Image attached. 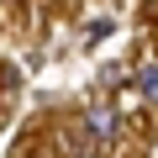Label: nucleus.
<instances>
[{
  "instance_id": "nucleus-1",
  "label": "nucleus",
  "mask_w": 158,
  "mask_h": 158,
  "mask_svg": "<svg viewBox=\"0 0 158 158\" xmlns=\"http://www.w3.org/2000/svg\"><path fill=\"white\" fill-rule=\"evenodd\" d=\"M116 132H121V116H116V106H90L85 111V137H90V148H111L116 142Z\"/></svg>"
},
{
  "instance_id": "nucleus-2",
  "label": "nucleus",
  "mask_w": 158,
  "mask_h": 158,
  "mask_svg": "<svg viewBox=\"0 0 158 158\" xmlns=\"http://www.w3.org/2000/svg\"><path fill=\"white\" fill-rule=\"evenodd\" d=\"M137 90H142V100H158V63H148L137 74Z\"/></svg>"
}]
</instances>
